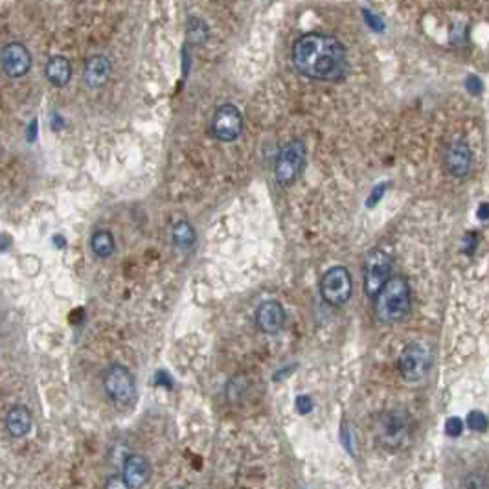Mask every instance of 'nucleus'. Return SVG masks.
<instances>
[{
	"mask_svg": "<svg viewBox=\"0 0 489 489\" xmlns=\"http://www.w3.org/2000/svg\"><path fill=\"white\" fill-rule=\"evenodd\" d=\"M467 425H469V429H471V431L486 432V431H488V429H489L488 415H486L482 411L469 412V415H467Z\"/></svg>",
	"mask_w": 489,
	"mask_h": 489,
	"instance_id": "19",
	"label": "nucleus"
},
{
	"mask_svg": "<svg viewBox=\"0 0 489 489\" xmlns=\"http://www.w3.org/2000/svg\"><path fill=\"white\" fill-rule=\"evenodd\" d=\"M285 309L284 305L276 300H267L261 302L256 309V324L264 333L268 335H276L278 332H282L285 326Z\"/></svg>",
	"mask_w": 489,
	"mask_h": 489,
	"instance_id": "11",
	"label": "nucleus"
},
{
	"mask_svg": "<svg viewBox=\"0 0 489 489\" xmlns=\"http://www.w3.org/2000/svg\"><path fill=\"white\" fill-rule=\"evenodd\" d=\"M465 85H467V90L473 96L480 94V92H482V87H484V85H482V81H480L479 76H469L467 81H465Z\"/></svg>",
	"mask_w": 489,
	"mask_h": 489,
	"instance_id": "24",
	"label": "nucleus"
},
{
	"mask_svg": "<svg viewBox=\"0 0 489 489\" xmlns=\"http://www.w3.org/2000/svg\"><path fill=\"white\" fill-rule=\"evenodd\" d=\"M400 374L406 383H421L429 375L432 364L431 348L423 342H411L400 355Z\"/></svg>",
	"mask_w": 489,
	"mask_h": 489,
	"instance_id": "4",
	"label": "nucleus"
},
{
	"mask_svg": "<svg viewBox=\"0 0 489 489\" xmlns=\"http://www.w3.org/2000/svg\"><path fill=\"white\" fill-rule=\"evenodd\" d=\"M171 237H173L175 247L180 248V250H188L195 245L197 234H195V228L188 221H180L173 226Z\"/></svg>",
	"mask_w": 489,
	"mask_h": 489,
	"instance_id": "18",
	"label": "nucleus"
},
{
	"mask_svg": "<svg viewBox=\"0 0 489 489\" xmlns=\"http://www.w3.org/2000/svg\"><path fill=\"white\" fill-rule=\"evenodd\" d=\"M463 489H489L488 477L480 473V471L471 473L467 479H465V482H463Z\"/></svg>",
	"mask_w": 489,
	"mask_h": 489,
	"instance_id": "20",
	"label": "nucleus"
},
{
	"mask_svg": "<svg viewBox=\"0 0 489 489\" xmlns=\"http://www.w3.org/2000/svg\"><path fill=\"white\" fill-rule=\"evenodd\" d=\"M296 406H298V411H300L302 414H305V412L311 411V406H313V403H311L309 397H305V395H300V397L296 400Z\"/></svg>",
	"mask_w": 489,
	"mask_h": 489,
	"instance_id": "26",
	"label": "nucleus"
},
{
	"mask_svg": "<svg viewBox=\"0 0 489 489\" xmlns=\"http://www.w3.org/2000/svg\"><path fill=\"white\" fill-rule=\"evenodd\" d=\"M352 293L353 282L350 271L341 265L327 268L320 280V295L324 302H327L333 307H341V305L348 304V300L352 298Z\"/></svg>",
	"mask_w": 489,
	"mask_h": 489,
	"instance_id": "7",
	"label": "nucleus"
},
{
	"mask_svg": "<svg viewBox=\"0 0 489 489\" xmlns=\"http://www.w3.org/2000/svg\"><path fill=\"white\" fill-rule=\"evenodd\" d=\"M390 280H392V258L381 248H374L364 259V293L375 300Z\"/></svg>",
	"mask_w": 489,
	"mask_h": 489,
	"instance_id": "5",
	"label": "nucleus"
},
{
	"mask_svg": "<svg viewBox=\"0 0 489 489\" xmlns=\"http://www.w3.org/2000/svg\"><path fill=\"white\" fill-rule=\"evenodd\" d=\"M293 65L304 78L315 81H341L348 70L346 48L333 35L311 32L296 39Z\"/></svg>",
	"mask_w": 489,
	"mask_h": 489,
	"instance_id": "1",
	"label": "nucleus"
},
{
	"mask_svg": "<svg viewBox=\"0 0 489 489\" xmlns=\"http://www.w3.org/2000/svg\"><path fill=\"white\" fill-rule=\"evenodd\" d=\"M463 431V421L460 418H449L445 421V434L451 438H458Z\"/></svg>",
	"mask_w": 489,
	"mask_h": 489,
	"instance_id": "21",
	"label": "nucleus"
},
{
	"mask_svg": "<svg viewBox=\"0 0 489 489\" xmlns=\"http://www.w3.org/2000/svg\"><path fill=\"white\" fill-rule=\"evenodd\" d=\"M384 189H386V185H381V186H377V188L374 189V194L370 195L368 200H366V205H368L370 208H372V206H375V203H377V200L381 199V197H383Z\"/></svg>",
	"mask_w": 489,
	"mask_h": 489,
	"instance_id": "25",
	"label": "nucleus"
},
{
	"mask_svg": "<svg viewBox=\"0 0 489 489\" xmlns=\"http://www.w3.org/2000/svg\"><path fill=\"white\" fill-rule=\"evenodd\" d=\"M32 69V55L22 42H10L2 50V70L8 78H22Z\"/></svg>",
	"mask_w": 489,
	"mask_h": 489,
	"instance_id": "10",
	"label": "nucleus"
},
{
	"mask_svg": "<svg viewBox=\"0 0 489 489\" xmlns=\"http://www.w3.org/2000/svg\"><path fill=\"white\" fill-rule=\"evenodd\" d=\"M103 489H131V488L127 486V482L123 477H118V474H114V477H111V479H107Z\"/></svg>",
	"mask_w": 489,
	"mask_h": 489,
	"instance_id": "22",
	"label": "nucleus"
},
{
	"mask_svg": "<svg viewBox=\"0 0 489 489\" xmlns=\"http://www.w3.org/2000/svg\"><path fill=\"white\" fill-rule=\"evenodd\" d=\"M243 131V116L236 105L225 103L217 107L214 120H212V132L221 142H234Z\"/></svg>",
	"mask_w": 489,
	"mask_h": 489,
	"instance_id": "8",
	"label": "nucleus"
},
{
	"mask_svg": "<svg viewBox=\"0 0 489 489\" xmlns=\"http://www.w3.org/2000/svg\"><path fill=\"white\" fill-rule=\"evenodd\" d=\"M103 388L107 395L111 397L112 403L121 406L131 405L137 397V383L135 377L126 366L121 364H112L103 374Z\"/></svg>",
	"mask_w": 489,
	"mask_h": 489,
	"instance_id": "6",
	"label": "nucleus"
},
{
	"mask_svg": "<svg viewBox=\"0 0 489 489\" xmlns=\"http://www.w3.org/2000/svg\"><path fill=\"white\" fill-rule=\"evenodd\" d=\"M6 431L11 438H24L28 432L32 431L33 418L30 409L24 405H15L11 406L4 420Z\"/></svg>",
	"mask_w": 489,
	"mask_h": 489,
	"instance_id": "14",
	"label": "nucleus"
},
{
	"mask_svg": "<svg viewBox=\"0 0 489 489\" xmlns=\"http://www.w3.org/2000/svg\"><path fill=\"white\" fill-rule=\"evenodd\" d=\"M90 248L98 258H111L116 250V241L109 230H98L90 237Z\"/></svg>",
	"mask_w": 489,
	"mask_h": 489,
	"instance_id": "17",
	"label": "nucleus"
},
{
	"mask_svg": "<svg viewBox=\"0 0 489 489\" xmlns=\"http://www.w3.org/2000/svg\"><path fill=\"white\" fill-rule=\"evenodd\" d=\"M363 13H364V21L368 22L370 26L374 28L375 32H383L384 24H383V21H381V19H379L377 15H374V13H372V11H368V10H364Z\"/></svg>",
	"mask_w": 489,
	"mask_h": 489,
	"instance_id": "23",
	"label": "nucleus"
},
{
	"mask_svg": "<svg viewBox=\"0 0 489 489\" xmlns=\"http://www.w3.org/2000/svg\"><path fill=\"white\" fill-rule=\"evenodd\" d=\"M127 486L131 489H140L144 484H148L149 477H151V465L144 456L140 454H131L123 463V474Z\"/></svg>",
	"mask_w": 489,
	"mask_h": 489,
	"instance_id": "13",
	"label": "nucleus"
},
{
	"mask_svg": "<svg viewBox=\"0 0 489 489\" xmlns=\"http://www.w3.org/2000/svg\"><path fill=\"white\" fill-rule=\"evenodd\" d=\"M44 72H46L48 81H50L53 87H58V89H61L65 85H69L70 78H72L70 61L67 58H63V55H53V58L48 59Z\"/></svg>",
	"mask_w": 489,
	"mask_h": 489,
	"instance_id": "16",
	"label": "nucleus"
},
{
	"mask_svg": "<svg viewBox=\"0 0 489 489\" xmlns=\"http://www.w3.org/2000/svg\"><path fill=\"white\" fill-rule=\"evenodd\" d=\"M473 166V153L463 142H452L445 149V168L452 177H467Z\"/></svg>",
	"mask_w": 489,
	"mask_h": 489,
	"instance_id": "12",
	"label": "nucleus"
},
{
	"mask_svg": "<svg viewBox=\"0 0 489 489\" xmlns=\"http://www.w3.org/2000/svg\"><path fill=\"white\" fill-rule=\"evenodd\" d=\"M377 434L379 442L383 443L384 447H401L409 440V434H411L406 415L401 414V412H386L379 421Z\"/></svg>",
	"mask_w": 489,
	"mask_h": 489,
	"instance_id": "9",
	"label": "nucleus"
},
{
	"mask_svg": "<svg viewBox=\"0 0 489 489\" xmlns=\"http://www.w3.org/2000/svg\"><path fill=\"white\" fill-rule=\"evenodd\" d=\"M111 76V61L103 55H92L85 65L83 79L90 89H100Z\"/></svg>",
	"mask_w": 489,
	"mask_h": 489,
	"instance_id": "15",
	"label": "nucleus"
},
{
	"mask_svg": "<svg viewBox=\"0 0 489 489\" xmlns=\"http://www.w3.org/2000/svg\"><path fill=\"white\" fill-rule=\"evenodd\" d=\"M477 216H479V219H482V221L489 219V203H482V205H480Z\"/></svg>",
	"mask_w": 489,
	"mask_h": 489,
	"instance_id": "27",
	"label": "nucleus"
},
{
	"mask_svg": "<svg viewBox=\"0 0 489 489\" xmlns=\"http://www.w3.org/2000/svg\"><path fill=\"white\" fill-rule=\"evenodd\" d=\"M307 160V148L304 140L295 138L280 149L276 164H274V179L280 186H291L295 182L305 168Z\"/></svg>",
	"mask_w": 489,
	"mask_h": 489,
	"instance_id": "3",
	"label": "nucleus"
},
{
	"mask_svg": "<svg viewBox=\"0 0 489 489\" xmlns=\"http://www.w3.org/2000/svg\"><path fill=\"white\" fill-rule=\"evenodd\" d=\"M411 311V285L405 278L394 276L375 298V316L384 324H397Z\"/></svg>",
	"mask_w": 489,
	"mask_h": 489,
	"instance_id": "2",
	"label": "nucleus"
}]
</instances>
